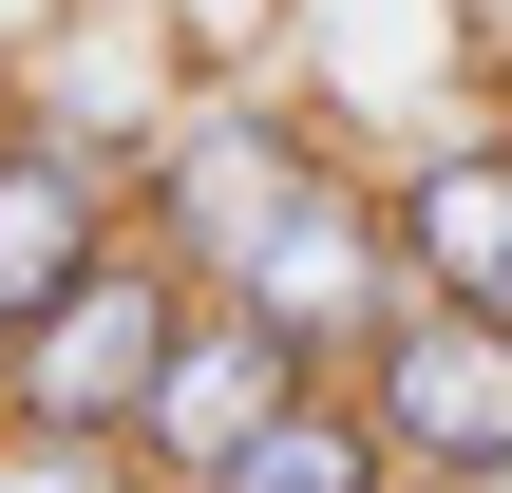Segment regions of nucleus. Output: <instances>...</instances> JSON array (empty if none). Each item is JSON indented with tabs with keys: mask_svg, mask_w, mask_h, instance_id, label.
<instances>
[{
	"mask_svg": "<svg viewBox=\"0 0 512 493\" xmlns=\"http://www.w3.org/2000/svg\"><path fill=\"white\" fill-rule=\"evenodd\" d=\"M190 304H209V285L133 228V247L38 323V342H0V361H19V418H38V437H133V418H152V380H171V342H190Z\"/></svg>",
	"mask_w": 512,
	"mask_h": 493,
	"instance_id": "2",
	"label": "nucleus"
},
{
	"mask_svg": "<svg viewBox=\"0 0 512 493\" xmlns=\"http://www.w3.org/2000/svg\"><path fill=\"white\" fill-rule=\"evenodd\" d=\"M209 493H418V475L380 456L361 380H304V399H285V418H266V437H247V456H228Z\"/></svg>",
	"mask_w": 512,
	"mask_h": 493,
	"instance_id": "8",
	"label": "nucleus"
},
{
	"mask_svg": "<svg viewBox=\"0 0 512 493\" xmlns=\"http://www.w3.org/2000/svg\"><path fill=\"white\" fill-rule=\"evenodd\" d=\"M361 418H380V456H399L418 493H475V475L512 456V323L418 285V304L361 342Z\"/></svg>",
	"mask_w": 512,
	"mask_h": 493,
	"instance_id": "3",
	"label": "nucleus"
},
{
	"mask_svg": "<svg viewBox=\"0 0 512 493\" xmlns=\"http://www.w3.org/2000/svg\"><path fill=\"white\" fill-rule=\"evenodd\" d=\"M380 209H399V266H418L437 304H494L512 323V114L418 133V152L380 171Z\"/></svg>",
	"mask_w": 512,
	"mask_h": 493,
	"instance_id": "7",
	"label": "nucleus"
},
{
	"mask_svg": "<svg viewBox=\"0 0 512 493\" xmlns=\"http://www.w3.org/2000/svg\"><path fill=\"white\" fill-rule=\"evenodd\" d=\"M228 304H247V323H285V342H304V380H361V342H380V323L418 304L380 171H361V152H304V190H285V209L247 228Z\"/></svg>",
	"mask_w": 512,
	"mask_h": 493,
	"instance_id": "1",
	"label": "nucleus"
},
{
	"mask_svg": "<svg viewBox=\"0 0 512 493\" xmlns=\"http://www.w3.org/2000/svg\"><path fill=\"white\" fill-rule=\"evenodd\" d=\"M0 493H171V475H152L133 437H38V418H19V437H0Z\"/></svg>",
	"mask_w": 512,
	"mask_h": 493,
	"instance_id": "9",
	"label": "nucleus"
},
{
	"mask_svg": "<svg viewBox=\"0 0 512 493\" xmlns=\"http://www.w3.org/2000/svg\"><path fill=\"white\" fill-rule=\"evenodd\" d=\"M0 437H19V361H0Z\"/></svg>",
	"mask_w": 512,
	"mask_h": 493,
	"instance_id": "10",
	"label": "nucleus"
},
{
	"mask_svg": "<svg viewBox=\"0 0 512 493\" xmlns=\"http://www.w3.org/2000/svg\"><path fill=\"white\" fill-rule=\"evenodd\" d=\"M285 399H304V342H285V323H247V304L209 285V304H190V342H171V380H152V418H133V456H152L171 493H209Z\"/></svg>",
	"mask_w": 512,
	"mask_h": 493,
	"instance_id": "6",
	"label": "nucleus"
},
{
	"mask_svg": "<svg viewBox=\"0 0 512 493\" xmlns=\"http://www.w3.org/2000/svg\"><path fill=\"white\" fill-rule=\"evenodd\" d=\"M114 247H133V152L76 114H0V342H38Z\"/></svg>",
	"mask_w": 512,
	"mask_h": 493,
	"instance_id": "4",
	"label": "nucleus"
},
{
	"mask_svg": "<svg viewBox=\"0 0 512 493\" xmlns=\"http://www.w3.org/2000/svg\"><path fill=\"white\" fill-rule=\"evenodd\" d=\"M285 190H304V133H285L266 95H190V114L133 152V228H152L190 285H228V266H247V228H266Z\"/></svg>",
	"mask_w": 512,
	"mask_h": 493,
	"instance_id": "5",
	"label": "nucleus"
},
{
	"mask_svg": "<svg viewBox=\"0 0 512 493\" xmlns=\"http://www.w3.org/2000/svg\"><path fill=\"white\" fill-rule=\"evenodd\" d=\"M475 493H512V456H494V475H475Z\"/></svg>",
	"mask_w": 512,
	"mask_h": 493,
	"instance_id": "11",
	"label": "nucleus"
}]
</instances>
